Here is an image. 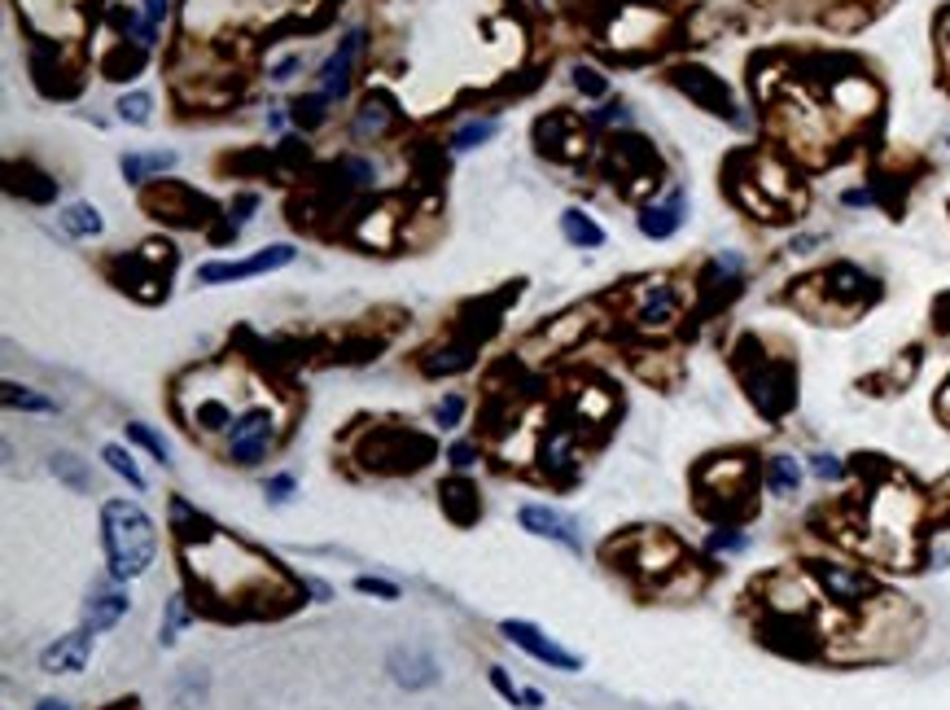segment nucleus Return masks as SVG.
Returning <instances> with one entry per match:
<instances>
[{"instance_id":"f257e3e1","label":"nucleus","mask_w":950,"mask_h":710,"mask_svg":"<svg viewBox=\"0 0 950 710\" xmlns=\"http://www.w3.org/2000/svg\"><path fill=\"white\" fill-rule=\"evenodd\" d=\"M101 540H105V557H110V575L114 579H136L149 570L154 553H158V531L149 522V513L132 500H105L101 509Z\"/></svg>"},{"instance_id":"f03ea898","label":"nucleus","mask_w":950,"mask_h":710,"mask_svg":"<svg viewBox=\"0 0 950 710\" xmlns=\"http://www.w3.org/2000/svg\"><path fill=\"white\" fill-rule=\"evenodd\" d=\"M272 434H277L272 412H268V408H250V412H242V417L233 421V430H228V456H233L237 465H259V461L268 456V447H272Z\"/></svg>"},{"instance_id":"7ed1b4c3","label":"nucleus","mask_w":950,"mask_h":710,"mask_svg":"<svg viewBox=\"0 0 950 710\" xmlns=\"http://www.w3.org/2000/svg\"><path fill=\"white\" fill-rule=\"evenodd\" d=\"M294 259V246H268V251H259V255H250V259H228V264H202L198 268V281L202 286H224V281H246V277H259V273H277V268H286Z\"/></svg>"},{"instance_id":"20e7f679","label":"nucleus","mask_w":950,"mask_h":710,"mask_svg":"<svg viewBox=\"0 0 950 710\" xmlns=\"http://www.w3.org/2000/svg\"><path fill=\"white\" fill-rule=\"evenodd\" d=\"M513 645H522L530 658H539V663H548V667H557V672H579V658L570 654V650H561L557 641H548L535 623H522V619H508L504 628H500Z\"/></svg>"},{"instance_id":"39448f33","label":"nucleus","mask_w":950,"mask_h":710,"mask_svg":"<svg viewBox=\"0 0 950 710\" xmlns=\"http://www.w3.org/2000/svg\"><path fill=\"white\" fill-rule=\"evenodd\" d=\"M88 658H92V632L79 628V632H70V636H57V641L40 654V667H44L48 676H79V672L88 667Z\"/></svg>"},{"instance_id":"423d86ee","label":"nucleus","mask_w":950,"mask_h":710,"mask_svg":"<svg viewBox=\"0 0 950 710\" xmlns=\"http://www.w3.org/2000/svg\"><path fill=\"white\" fill-rule=\"evenodd\" d=\"M674 84L696 101V106H705L709 114H723V119H731V92H727V84L718 79V75H709V70H701V66H683L679 75H674Z\"/></svg>"},{"instance_id":"0eeeda50","label":"nucleus","mask_w":950,"mask_h":710,"mask_svg":"<svg viewBox=\"0 0 950 710\" xmlns=\"http://www.w3.org/2000/svg\"><path fill=\"white\" fill-rule=\"evenodd\" d=\"M679 317V299L666 281H644L635 295V325L639 330H666Z\"/></svg>"},{"instance_id":"6e6552de","label":"nucleus","mask_w":950,"mask_h":710,"mask_svg":"<svg viewBox=\"0 0 950 710\" xmlns=\"http://www.w3.org/2000/svg\"><path fill=\"white\" fill-rule=\"evenodd\" d=\"M522 526H526L530 535H544V540H557V544H566L570 553H583V540H579L574 522H570L561 509H548V504H526V509H522Z\"/></svg>"},{"instance_id":"1a4fd4ad","label":"nucleus","mask_w":950,"mask_h":710,"mask_svg":"<svg viewBox=\"0 0 950 710\" xmlns=\"http://www.w3.org/2000/svg\"><path fill=\"white\" fill-rule=\"evenodd\" d=\"M824 290H828V299L846 303V312H854L859 303H868L876 295V281L868 273H859L854 264H837L824 273Z\"/></svg>"},{"instance_id":"9d476101","label":"nucleus","mask_w":950,"mask_h":710,"mask_svg":"<svg viewBox=\"0 0 950 710\" xmlns=\"http://www.w3.org/2000/svg\"><path fill=\"white\" fill-rule=\"evenodd\" d=\"M127 592L123 588H114V584H101V588H92L88 592V601H83V628L97 636V632H105V628H114L123 614H127Z\"/></svg>"},{"instance_id":"9b49d317","label":"nucleus","mask_w":950,"mask_h":710,"mask_svg":"<svg viewBox=\"0 0 950 710\" xmlns=\"http://www.w3.org/2000/svg\"><path fill=\"white\" fill-rule=\"evenodd\" d=\"M359 44H364V35L350 31V35L337 44V53L324 62V70H320V92H324L328 101L346 97V88H350V66H355V57H359Z\"/></svg>"},{"instance_id":"f8f14e48","label":"nucleus","mask_w":950,"mask_h":710,"mask_svg":"<svg viewBox=\"0 0 950 710\" xmlns=\"http://www.w3.org/2000/svg\"><path fill=\"white\" fill-rule=\"evenodd\" d=\"M749 390H753V403H758L767 417H780V412L793 403V373L767 364L758 377H749Z\"/></svg>"},{"instance_id":"ddd939ff","label":"nucleus","mask_w":950,"mask_h":710,"mask_svg":"<svg viewBox=\"0 0 950 710\" xmlns=\"http://www.w3.org/2000/svg\"><path fill=\"white\" fill-rule=\"evenodd\" d=\"M683 215H688V198H683V189H674L666 202H652V207H644V215H639V233H644V237H652V242H661V237H674V233H679V224H683Z\"/></svg>"},{"instance_id":"4468645a","label":"nucleus","mask_w":950,"mask_h":710,"mask_svg":"<svg viewBox=\"0 0 950 710\" xmlns=\"http://www.w3.org/2000/svg\"><path fill=\"white\" fill-rule=\"evenodd\" d=\"M390 672L403 689H429L438 680V663L425 650H394L390 654Z\"/></svg>"},{"instance_id":"2eb2a0df","label":"nucleus","mask_w":950,"mask_h":710,"mask_svg":"<svg viewBox=\"0 0 950 710\" xmlns=\"http://www.w3.org/2000/svg\"><path fill=\"white\" fill-rule=\"evenodd\" d=\"M819 579L837 601H859L872 592V579L863 570H850V566H819Z\"/></svg>"},{"instance_id":"dca6fc26","label":"nucleus","mask_w":950,"mask_h":710,"mask_svg":"<svg viewBox=\"0 0 950 710\" xmlns=\"http://www.w3.org/2000/svg\"><path fill=\"white\" fill-rule=\"evenodd\" d=\"M171 167H176V154H171V149H154V154H123V163H119V171H123L127 185H145L149 176H163V171H171Z\"/></svg>"},{"instance_id":"f3484780","label":"nucleus","mask_w":950,"mask_h":710,"mask_svg":"<svg viewBox=\"0 0 950 710\" xmlns=\"http://www.w3.org/2000/svg\"><path fill=\"white\" fill-rule=\"evenodd\" d=\"M561 233H566V242H574V246H605V229L592 220V215H583V211H566L561 215Z\"/></svg>"},{"instance_id":"a211bd4d","label":"nucleus","mask_w":950,"mask_h":710,"mask_svg":"<svg viewBox=\"0 0 950 710\" xmlns=\"http://www.w3.org/2000/svg\"><path fill=\"white\" fill-rule=\"evenodd\" d=\"M57 220H62V229H66L70 237H97V233H101V211H97L92 202H70Z\"/></svg>"},{"instance_id":"6ab92c4d","label":"nucleus","mask_w":950,"mask_h":710,"mask_svg":"<svg viewBox=\"0 0 950 710\" xmlns=\"http://www.w3.org/2000/svg\"><path fill=\"white\" fill-rule=\"evenodd\" d=\"M767 487H771L775 496H793V491L802 487V465H797L793 456H771V465H767Z\"/></svg>"},{"instance_id":"aec40b11","label":"nucleus","mask_w":950,"mask_h":710,"mask_svg":"<svg viewBox=\"0 0 950 710\" xmlns=\"http://www.w3.org/2000/svg\"><path fill=\"white\" fill-rule=\"evenodd\" d=\"M495 132H500L495 119H469L465 127L451 132V149H460V154H465V149H478V145H487Z\"/></svg>"},{"instance_id":"412c9836","label":"nucleus","mask_w":950,"mask_h":710,"mask_svg":"<svg viewBox=\"0 0 950 710\" xmlns=\"http://www.w3.org/2000/svg\"><path fill=\"white\" fill-rule=\"evenodd\" d=\"M119 119L145 127V123L154 119V97H149V92H123V97H119Z\"/></svg>"},{"instance_id":"4be33fe9","label":"nucleus","mask_w":950,"mask_h":710,"mask_svg":"<svg viewBox=\"0 0 950 710\" xmlns=\"http://www.w3.org/2000/svg\"><path fill=\"white\" fill-rule=\"evenodd\" d=\"M101 461H105V465H110V469H114L119 478H127V482H132L136 491L145 487V474L136 469V461H132V456H127V452H123L119 443H110V447H101Z\"/></svg>"},{"instance_id":"5701e85b","label":"nucleus","mask_w":950,"mask_h":710,"mask_svg":"<svg viewBox=\"0 0 950 710\" xmlns=\"http://www.w3.org/2000/svg\"><path fill=\"white\" fill-rule=\"evenodd\" d=\"M385 119H390L385 101H381V97H377V101L368 97V101H364V110H359V119H355V132H359V136H368V132H381V127H385Z\"/></svg>"},{"instance_id":"b1692460","label":"nucleus","mask_w":950,"mask_h":710,"mask_svg":"<svg viewBox=\"0 0 950 710\" xmlns=\"http://www.w3.org/2000/svg\"><path fill=\"white\" fill-rule=\"evenodd\" d=\"M4 403L9 408H26V412H53V399H40V395H31L26 386H4Z\"/></svg>"},{"instance_id":"393cba45","label":"nucleus","mask_w":950,"mask_h":710,"mask_svg":"<svg viewBox=\"0 0 950 710\" xmlns=\"http://www.w3.org/2000/svg\"><path fill=\"white\" fill-rule=\"evenodd\" d=\"M127 439H136V443H141V447H149V452H154V456H158L163 465H171V447H167V443H163V439H158V434H154L149 425L132 421V425H127Z\"/></svg>"},{"instance_id":"a878e982","label":"nucleus","mask_w":950,"mask_h":710,"mask_svg":"<svg viewBox=\"0 0 950 710\" xmlns=\"http://www.w3.org/2000/svg\"><path fill=\"white\" fill-rule=\"evenodd\" d=\"M53 474H62V478H66L70 487H79V491L88 487V474H83V469H79V461H75V456H66V452H62V456H53Z\"/></svg>"},{"instance_id":"bb28decb","label":"nucleus","mask_w":950,"mask_h":710,"mask_svg":"<svg viewBox=\"0 0 950 710\" xmlns=\"http://www.w3.org/2000/svg\"><path fill=\"white\" fill-rule=\"evenodd\" d=\"M355 588H359V592H368V597H381V601H399V588H394V584H385V579H372V575H359V579H355Z\"/></svg>"},{"instance_id":"cd10ccee","label":"nucleus","mask_w":950,"mask_h":710,"mask_svg":"<svg viewBox=\"0 0 950 710\" xmlns=\"http://www.w3.org/2000/svg\"><path fill=\"white\" fill-rule=\"evenodd\" d=\"M189 619V610H185V597H171V606H167V623H163V645H171L176 641V628Z\"/></svg>"},{"instance_id":"c85d7f7f","label":"nucleus","mask_w":950,"mask_h":710,"mask_svg":"<svg viewBox=\"0 0 950 710\" xmlns=\"http://www.w3.org/2000/svg\"><path fill=\"white\" fill-rule=\"evenodd\" d=\"M460 412H465V403H460V399H456V395H447V399H443V403H438V408H434V421H438V425H443V430H451V425H456V421H460Z\"/></svg>"},{"instance_id":"c756f323","label":"nucleus","mask_w":950,"mask_h":710,"mask_svg":"<svg viewBox=\"0 0 950 710\" xmlns=\"http://www.w3.org/2000/svg\"><path fill=\"white\" fill-rule=\"evenodd\" d=\"M574 84H579V92H588V97H605V79H601L596 70H588V66L574 70Z\"/></svg>"},{"instance_id":"7c9ffc66","label":"nucleus","mask_w":950,"mask_h":710,"mask_svg":"<svg viewBox=\"0 0 950 710\" xmlns=\"http://www.w3.org/2000/svg\"><path fill=\"white\" fill-rule=\"evenodd\" d=\"M811 469H815V474H819L824 482L841 478V461H837V456H815V465H811Z\"/></svg>"},{"instance_id":"2f4dec72","label":"nucleus","mask_w":950,"mask_h":710,"mask_svg":"<svg viewBox=\"0 0 950 710\" xmlns=\"http://www.w3.org/2000/svg\"><path fill=\"white\" fill-rule=\"evenodd\" d=\"M290 491H294V478H290V474H277V478L268 482V496H272L277 504H281V500H290Z\"/></svg>"},{"instance_id":"473e14b6","label":"nucleus","mask_w":950,"mask_h":710,"mask_svg":"<svg viewBox=\"0 0 950 710\" xmlns=\"http://www.w3.org/2000/svg\"><path fill=\"white\" fill-rule=\"evenodd\" d=\"M167 9H171V0H145V26L154 31V26L167 18Z\"/></svg>"},{"instance_id":"72a5a7b5","label":"nucleus","mask_w":950,"mask_h":710,"mask_svg":"<svg viewBox=\"0 0 950 710\" xmlns=\"http://www.w3.org/2000/svg\"><path fill=\"white\" fill-rule=\"evenodd\" d=\"M632 114H627V106H605L601 114H596V123H627Z\"/></svg>"},{"instance_id":"f704fd0d","label":"nucleus","mask_w":950,"mask_h":710,"mask_svg":"<svg viewBox=\"0 0 950 710\" xmlns=\"http://www.w3.org/2000/svg\"><path fill=\"white\" fill-rule=\"evenodd\" d=\"M451 465H456V469H469V465H473V447H469V443H456V447H451Z\"/></svg>"},{"instance_id":"c9c22d12","label":"nucleus","mask_w":950,"mask_h":710,"mask_svg":"<svg viewBox=\"0 0 950 710\" xmlns=\"http://www.w3.org/2000/svg\"><path fill=\"white\" fill-rule=\"evenodd\" d=\"M299 66H303V57H286V62H281V66L272 70V79H290V75L299 70Z\"/></svg>"},{"instance_id":"e433bc0d","label":"nucleus","mask_w":950,"mask_h":710,"mask_svg":"<svg viewBox=\"0 0 950 710\" xmlns=\"http://www.w3.org/2000/svg\"><path fill=\"white\" fill-rule=\"evenodd\" d=\"M709 544H714V548H745V540H740V535H714Z\"/></svg>"},{"instance_id":"4c0bfd02","label":"nucleus","mask_w":950,"mask_h":710,"mask_svg":"<svg viewBox=\"0 0 950 710\" xmlns=\"http://www.w3.org/2000/svg\"><path fill=\"white\" fill-rule=\"evenodd\" d=\"M35 710H70V707H66V702H57V698H44V702H40Z\"/></svg>"},{"instance_id":"58836bf2","label":"nucleus","mask_w":950,"mask_h":710,"mask_svg":"<svg viewBox=\"0 0 950 710\" xmlns=\"http://www.w3.org/2000/svg\"><path fill=\"white\" fill-rule=\"evenodd\" d=\"M141 707V702H136V698H127V702H114V707H105V710H136Z\"/></svg>"},{"instance_id":"ea45409f","label":"nucleus","mask_w":950,"mask_h":710,"mask_svg":"<svg viewBox=\"0 0 950 710\" xmlns=\"http://www.w3.org/2000/svg\"><path fill=\"white\" fill-rule=\"evenodd\" d=\"M947 53H950V40H947Z\"/></svg>"}]
</instances>
